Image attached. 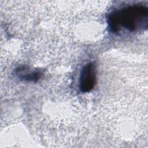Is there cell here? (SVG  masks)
<instances>
[{
  "instance_id": "cell-1",
  "label": "cell",
  "mask_w": 148,
  "mask_h": 148,
  "mask_svg": "<svg viewBox=\"0 0 148 148\" xmlns=\"http://www.w3.org/2000/svg\"><path fill=\"white\" fill-rule=\"evenodd\" d=\"M108 27L114 34L121 29L130 32L146 29L148 26V9L142 5H131L112 11L107 18Z\"/></svg>"
},
{
  "instance_id": "cell-2",
  "label": "cell",
  "mask_w": 148,
  "mask_h": 148,
  "mask_svg": "<svg viewBox=\"0 0 148 148\" xmlns=\"http://www.w3.org/2000/svg\"><path fill=\"white\" fill-rule=\"evenodd\" d=\"M96 83V71L94 63L90 62L85 65L81 71L79 88L82 92L91 91Z\"/></svg>"
}]
</instances>
